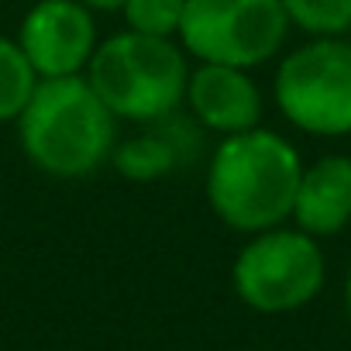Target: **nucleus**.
Masks as SVG:
<instances>
[{
  "label": "nucleus",
  "instance_id": "f257e3e1",
  "mask_svg": "<svg viewBox=\"0 0 351 351\" xmlns=\"http://www.w3.org/2000/svg\"><path fill=\"white\" fill-rule=\"evenodd\" d=\"M300 176L303 158L296 145L258 124L252 131L221 138L207 162L204 193L224 228L238 234H258L293 217Z\"/></svg>",
  "mask_w": 351,
  "mask_h": 351
},
{
  "label": "nucleus",
  "instance_id": "f8f14e48",
  "mask_svg": "<svg viewBox=\"0 0 351 351\" xmlns=\"http://www.w3.org/2000/svg\"><path fill=\"white\" fill-rule=\"evenodd\" d=\"M293 28L310 38H344L351 32V0H279Z\"/></svg>",
  "mask_w": 351,
  "mask_h": 351
},
{
  "label": "nucleus",
  "instance_id": "39448f33",
  "mask_svg": "<svg viewBox=\"0 0 351 351\" xmlns=\"http://www.w3.org/2000/svg\"><path fill=\"white\" fill-rule=\"evenodd\" d=\"M272 97L279 114L303 134H351V42L310 38L276 66Z\"/></svg>",
  "mask_w": 351,
  "mask_h": 351
},
{
  "label": "nucleus",
  "instance_id": "423d86ee",
  "mask_svg": "<svg viewBox=\"0 0 351 351\" xmlns=\"http://www.w3.org/2000/svg\"><path fill=\"white\" fill-rule=\"evenodd\" d=\"M289 28L279 0H186L176 42L193 62L258 69L282 52Z\"/></svg>",
  "mask_w": 351,
  "mask_h": 351
},
{
  "label": "nucleus",
  "instance_id": "4468645a",
  "mask_svg": "<svg viewBox=\"0 0 351 351\" xmlns=\"http://www.w3.org/2000/svg\"><path fill=\"white\" fill-rule=\"evenodd\" d=\"M83 4L97 14V11H121V8H124V0H83Z\"/></svg>",
  "mask_w": 351,
  "mask_h": 351
},
{
  "label": "nucleus",
  "instance_id": "6e6552de",
  "mask_svg": "<svg viewBox=\"0 0 351 351\" xmlns=\"http://www.w3.org/2000/svg\"><path fill=\"white\" fill-rule=\"evenodd\" d=\"M186 114L221 138L241 134L262 124V90L252 80V69L217 66V62H193L183 97Z\"/></svg>",
  "mask_w": 351,
  "mask_h": 351
},
{
  "label": "nucleus",
  "instance_id": "1a4fd4ad",
  "mask_svg": "<svg viewBox=\"0 0 351 351\" xmlns=\"http://www.w3.org/2000/svg\"><path fill=\"white\" fill-rule=\"evenodd\" d=\"M200 134L204 128L193 117L180 121V110H176L169 117L145 124L141 134L117 141L110 165L128 183H155L162 176H172L180 165H186L190 155H197Z\"/></svg>",
  "mask_w": 351,
  "mask_h": 351
},
{
  "label": "nucleus",
  "instance_id": "0eeeda50",
  "mask_svg": "<svg viewBox=\"0 0 351 351\" xmlns=\"http://www.w3.org/2000/svg\"><path fill=\"white\" fill-rule=\"evenodd\" d=\"M18 45L38 80L83 76L97 52V21L83 0H35L18 28Z\"/></svg>",
  "mask_w": 351,
  "mask_h": 351
},
{
  "label": "nucleus",
  "instance_id": "ddd939ff",
  "mask_svg": "<svg viewBox=\"0 0 351 351\" xmlns=\"http://www.w3.org/2000/svg\"><path fill=\"white\" fill-rule=\"evenodd\" d=\"M186 0H124L117 11L128 32L152 35V38H180Z\"/></svg>",
  "mask_w": 351,
  "mask_h": 351
},
{
  "label": "nucleus",
  "instance_id": "20e7f679",
  "mask_svg": "<svg viewBox=\"0 0 351 351\" xmlns=\"http://www.w3.org/2000/svg\"><path fill=\"white\" fill-rule=\"evenodd\" d=\"M327 282V258L317 238L296 224L248 234L234 255V296L255 313H293L317 300Z\"/></svg>",
  "mask_w": 351,
  "mask_h": 351
},
{
  "label": "nucleus",
  "instance_id": "9b49d317",
  "mask_svg": "<svg viewBox=\"0 0 351 351\" xmlns=\"http://www.w3.org/2000/svg\"><path fill=\"white\" fill-rule=\"evenodd\" d=\"M38 86V73L21 52L18 38L0 35V124L18 121Z\"/></svg>",
  "mask_w": 351,
  "mask_h": 351
},
{
  "label": "nucleus",
  "instance_id": "9d476101",
  "mask_svg": "<svg viewBox=\"0 0 351 351\" xmlns=\"http://www.w3.org/2000/svg\"><path fill=\"white\" fill-rule=\"evenodd\" d=\"M289 221L317 241L351 224V155L330 152L303 165Z\"/></svg>",
  "mask_w": 351,
  "mask_h": 351
},
{
  "label": "nucleus",
  "instance_id": "2eb2a0df",
  "mask_svg": "<svg viewBox=\"0 0 351 351\" xmlns=\"http://www.w3.org/2000/svg\"><path fill=\"white\" fill-rule=\"evenodd\" d=\"M344 310H348V320H351V269H348V279H344Z\"/></svg>",
  "mask_w": 351,
  "mask_h": 351
},
{
  "label": "nucleus",
  "instance_id": "7ed1b4c3",
  "mask_svg": "<svg viewBox=\"0 0 351 351\" xmlns=\"http://www.w3.org/2000/svg\"><path fill=\"white\" fill-rule=\"evenodd\" d=\"M190 56L176 38L117 32L97 45L86 80L117 121L152 124L183 107Z\"/></svg>",
  "mask_w": 351,
  "mask_h": 351
},
{
  "label": "nucleus",
  "instance_id": "f03ea898",
  "mask_svg": "<svg viewBox=\"0 0 351 351\" xmlns=\"http://www.w3.org/2000/svg\"><path fill=\"white\" fill-rule=\"evenodd\" d=\"M14 124L25 158L52 180H86L110 162L117 145V117L86 76L38 80Z\"/></svg>",
  "mask_w": 351,
  "mask_h": 351
}]
</instances>
